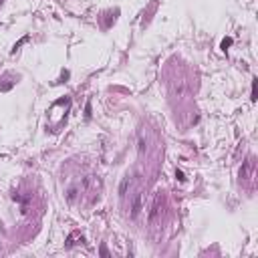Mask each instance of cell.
Here are the masks:
<instances>
[{"label": "cell", "instance_id": "3957f363", "mask_svg": "<svg viewBox=\"0 0 258 258\" xmlns=\"http://www.w3.org/2000/svg\"><path fill=\"white\" fill-rule=\"evenodd\" d=\"M230 44H232V39H226L222 42V49H226V47H230Z\"/></svg>", "mask_w": 258, "mask_h": 258}, {"label": "cell", "instance_id": "7a4b0ae2", "mask_svg": "<svg viewBox=\"0 0 258 258\" xmlns=\"http://www.w3.org/2000/svg\"><path fill=\"white\" fill-rule=\"evenodd\" d=\"M127 186H129V180H123V181H121V186H119V194H121V196H125Z\"/></svg>", "mask_w": 258, "mask_h": 258}, {"label": "cell", "instance_id": "6da1fadb", "mask_svg": "<svg viewBox=\"0 0 258 258\" xmlns=\"http://www.w3.org/2000/svg\"><path fill=\"white\" fill-rule=\"evenodd\" d=\"M141 212V194H137L135 196V200H133V208H131V216L133 218H137V214Z\"/></svg>", "mask_w": 258, "mask_h": 258}]
</instances>
